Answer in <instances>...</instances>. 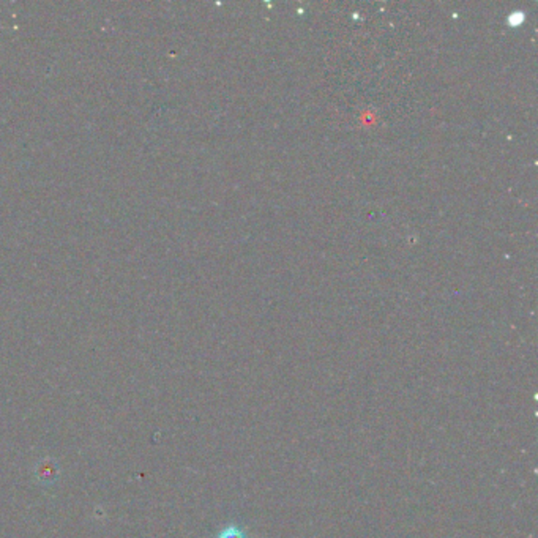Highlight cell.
<instances>
[{
	"label": "cell",
	"mask_w": 538,
	"mask_h": 538,
	"mask_svg": "<svg viewBox=\"0 0 538 538\" xmlns=\"http://www.w3.org/2000/svg\"><path fill=\"white\" fill-rule=\"evenodd\" d=\"M224 538H243V535H240L237 530H231V535H224Z\"/></svg>",
	"instance_id": "6da1fadb"
}]
</instances>
